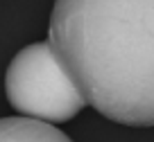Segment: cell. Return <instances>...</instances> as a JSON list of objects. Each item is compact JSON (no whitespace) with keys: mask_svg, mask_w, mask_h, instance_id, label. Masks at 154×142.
<instances>
[{"mask_svg":"<svg viewBox=\"0 0 154 142\" xmlns=\"http://www.w3.org/2000/svg\"><path fill=\"white\" fill-rule=\"evenodd\" d=\"M48 43L88 106L125 126H154V2H54Z\"/></svg>","mask_w":154,"mask_h":142,"instance_id":"6da1fadb","label":"cell"},{"mask_svg":"<svg viewBox=\"0 0 154 142\" xmlns=\"http://www.w3.org/2000/svg\"><path fill=\"white\" fill-rule=\"evenodd\" d=\"M5 95L20 117L52 126L72 120L88 106L48 41L16 52L5 72Z\"/></svg>","mask_w":154,"mask_h":142,"instance_id":"7a4b0ae2","label":"cell"},{"mask_svg":"<svg viewBox=\"0 0 154 142\" xmlns=\"http://www.w3.org/2000/svg\"><path fill=\"white\" fill-rule=\"evenodd\" d=\"M0 142H72L57 126L29 117H0Z\"/></svg>","mask_w":154,"mask_h":142,"instance_id":"3957f363","label":"cell"}]
</instances>
